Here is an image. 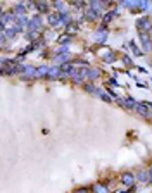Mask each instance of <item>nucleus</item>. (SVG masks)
<instances>
[{"instance_id":"obj_1","label":"nucleus","mask_w":152,"mask_h":193,"mask_svg":"<svg viewBox=\"0 0 152 193\" xmlns=\"http://www.w3.org/2000/svg\"><path fill=\"white\" fill-rule=\"evenodd\" d=\"M137 28L140 29V33H149V31H152L151 19H149V17H140V19H137Z\"/></svg>"},{"instance_id":"obj_2","label":"nucleus","mask_w":152,"mask_h":193,"mask_svg":"<svg viewBox=\"0 0 152 193\" xmlns=\"http://www.w3.org/2000/svg\"><path fill=\"white\" fill-rule=\"evenodd\" d=\"M75 73H76V69L71 66V64H62V67H61V74H62V78L73 76Z\"/></svg>"},{"instance_id":"obj_3","label":"nucleus","mask_w":152,"mask_h":193,"mask_svg":"<svg viewBox=\"0 0 152 193\" xmlns=\"http://www.w3.org/2000/svg\"><path fill=\"white\" fill-rule=\"evenodd\" d=\"M95 38L99 40L100 43L106 41V38H107V29H106V26H102V28H99V29L95 31Z\"/></svg>"},{"instance_id":"obj_4","label":"nucleus","mask_w":152,"mask_h":193,"mask_svg":"<svg viewBox=\"0 0 152 193\" xmlns=\"http://www.w3.org/2000/svg\"><path fill=\"white\" fill-rule=\"evenodd\" d=\"M140 38H142L144 50H145V52H149V50L152 48V43H151V38H149V35H147V33H140Z\"/></svg>"},{"instance_id":"obj_5","label":"nucleus","mask_w":152,"mask_h":193,"mask_svg":"<svg viewBox=\"0 0 152 193\" xmlns=\"http://www.w3.org/2000/svg\"><path fill=\"white\" fill-rule=\"evenodd\" d=\"M118 102H119V103H121L123 107H128V109H137V105H138V103H137V102L133 100L132 96H128L126 100H118Z\"/></svg>"},{"instance_id":"obj_6","label":"nucleus","mask_w":152,"mask_h":193,"mask_svg":"<svg viewBox=\"0 0 152 193\" xmlns=\"http://www.w3.org/2000/svg\"><path fill=\"white\" fill-rule=\"evenodd\" d=\"M121 179H123V183H125L126 186H132L133 183H135V176H133L132 173H125L121 176Z\"/></svg>"},{"instance_id":"obj_7","label":"nucleus","mask_w":152,"mask_h":193,"mask_svg":"<svg viewBox=\"0 0 152 193\" xmlns=\"http://www.w3.org/2000/svg\"><path fill=\"white\" fill-rule=\"evenodd\" d=\"M49 79H52V78H62L61 74V67H49V74H47Z\"/></svg>"},{"instance_id":"obj_8","label":"nucleus","mask_w":152,"mask_h":193,"mask_svg":"<svg viewBox=\"0 0 152 193\" xmlns=\"http://www.w3.org/2000/svg\"><path fill=\"white\" fill-rule=\"evenodd\" d=\"M40 24H42V17H40V16H35L33 19L30 21V24H28V29H37Z\"/></svg>"},{"instance_id":"obj_9","label":"nucleus","mask_w":152,"mask_h":193,"mask_svg":"<svg viewBox=\"0 0 152 193\" xmlns=\"http://www.w3.org/2000/svg\"><path fill=\"white\" fill-rule=\"evenodd\" d=\"M135 110H137V112H138L140 116H144V117H147V116H149V109H147V107H145L144 103H138Z\"/></svg>"},{"instance_id":"obj_10","label":"nucleus","mask_w":152,"mask_h":193,"mask_svg":"<svg viewBox=\"0 0 152 193\" xmlns=\"http://www.w3.org/2000/svg\"><path fill=\"white\" fill-rule=\"evenodd\" d=\"M49 74V67H45V66H42V67H37V78H47Z\"/></svg>"},{"instance_id":"obj_11","label":"nucleus","mask_w":152,"mask_h":193,"mask_svg":"<svg viewBox=\"0 0 152 193\" xmlns=\"http://www.w3.org/2000/svg\"><path fill=\"white\" fill-rule=\"evenodd\" d=\"M99 17V10H95V9H90V10H87V17L85 19H88V21H94Z\"/></svg>"},{"instance_id":"obj_12","label":"nucleus","mask_w":152,"mask_h":193,"mask_svg":"<svg viewBox=\"0 0 152 193\" xmlns=\"http://www.w3.org/2000/svg\"><path fill=\"white\" fill-rule=\"evenodd\" d=\"M59 17H61V21H62L64 24H69V22H71V16H69V12H66V10H62V12L59 14Z\"/></svg>"},{"instance_id":"obj_13","label":"nucleus","mask_w":152,"mask_h":193,"mask_svg":"<svg viewBox=\"0 0 152 193\" xmlns=\"http://www.w3.org/2000/svg\"><path fill=\"white\" fill-rule=\"evenodd\" d=\"M130 47H132V50H133V54L137 55V57H142V50L135 45V41H130Z\"/></svg>"},{"instance_id":"obj_14","label":"nucleus","mask_w":152,"mask_h":193,"mask_svg":"<svg viewBox=\"0 0 152 193\" xmlns=\"http://www.w3.org/2000/svg\"><path fill=\"white\" fill-rule=\"evenodd\" d=\"M59 19H61L59 14H50V16H49V22H50L52 26H56L57 22H59Z\"/></svg>"},{"instance_id":"obj_15","label":"nucleus","mask_w":152,"mask_h":193,"mask_svg":"<svg viewBox=\"0 0 152 193\" xmlns=\"http://www.w3.org/2000/svg\"><path fill=\"white\" fill-rule=\"evenodd\" d=\"M66 60H69V54H62V55L56 57V64H62V62H66Z\"/></svg>"},{"instance_id":"obj_16","label":"nucleus","mask_w":152,"mask_h":193,"mask_svg":"<svg viewBox=\"0 0 152 193\" xmlns=\"http://www.w3.org/2000/svg\"><path fill=\"white\" fill-rule=\"evenodd\" d=\"M147 178H149V173H145V171L138 173V176H137V179H138V181H147Z\"/></svg>"},{"instance_id":"obj_17","label":"nucleus","mask_w":152,"mask_h":193,"mask_svg":"<svg viewBox=\"0 0 152 193\" xmlns=\"http://www.w3.org/2000/svg\"><path fill=\"white\" fill-rule=\"evenodd\" d=\"M94 190L97 193H107V190H106V186H104V185H95Z\"/></svg>"},{"instance_id":"obj_18","label":"nucleus","mask_w":152,"mask_h":193,"mask_svg":"<svg viewBox=\"0 0 152 193\" xmlns=\"http://www.w3.org/2000/svg\"><path fill=\"white\" fill-rule=\"evenodd\" d=\"M116 14H118L116 10H113V12H107V14L104 16V22H107V21H111V19L114 17V16H116Z\"/></svg>"},{"instance_id":"obj_19","label":"nucleus","mask_w":152,"mask_h":193,"mask_svg":"<svg viewBox=\"0 0 152 193\" xmlns=\"http://www.w3.org/2000/svg\"><path fill=\"white\" fill-rule=\"evenodd\" d=\"M104 60H106V62H114V54L113 52H107V54L104 55Z\"/></svg>"},{"instance_id":"obj_20","label":"nucleus","mask_w":152,"mask_h":193,"mask_svg":"<svg viewBox=\"0 0 152 193\" xmlns=\"http://www.w3.org/2000/svg\"><path fill=\"white\" fill-rule=\"evenodd\" d=\"M37 9L40 10V12H47V9H49V7H47V3H43V2H42V3H37Z\"/></svg>"},{"instance_id":"obj_21","label":"nucleus","mask_w":152,"mask_h":193,"mask_svg":"<svg viewBox=\"0 0 152 193\" xmlns=\"http://www.w3.org/2000/svg\"><path fill=\"white\" fill-rule=\"evenodd\" d=\"M97 76H99V71H95V69H88V78H90V79H95Z\"/></svg>"},{"instance_id":"obj_22","label":"nucleus","mask_w":152,"mask_h":193,"mask_svg":"<svg viewBox=\"0 0 152 193\" xmlns=\"http://www.w3.org/2000/svg\"><path fill=\"white\" fill-rule=\"evenodd\" d=\"M69 36H61V38H59V43H62V45H66V43H69Z\"/></svg>"},{"instance_id":"obj_23","label":"nucleus","mask_w":152,"mask_h":193,"mask_svg":"<svg viewBox=\"0 0 152 193\" xmlns=\"http://www.w3.org/2000/svg\"><path fill=\"white\" fill-rule=\"evenodd\" d=\"M54 7H56V9H62V7H64V3H62V2H56V3H54Z\"/></svg>"},{"instance_id":"obj_24","label":"nucleus","mask_w":152,"mask_h":193,"mask_svg":"<svg viewBox=\"0 0 152 193\" xmlns=\"http://www.w3.org/2000/svg\"><path fill=\"white\" fill-rule=\"evenodd\" d=\"M107 83H109V85H113V86H118V83H116V79H109Z\"/></svg>"},{"instance_id":"obj_25","label":"nucleus","mask_w":152,"mask_h":193,"mask_svg":"<svg viewBox=\"0 0 152 193\" xmlns=\"http://www.w3.org/2000/svg\"><path fill=\"white\" fill-rule=\"evenodd\" d=\"M123 60H125L126 64H132V59H128V57H123Z\"/></svg>"},{"instance_id":"obj_26","label":"nucleus","mask_w":152,"mask_h":193,"mask_svg":"<svg viewBox=\"0 0 152 193\" xmlns=\"http://www.w3.org/2000/svg\"><path fill=\"white\" fill-rule=\"evenodd\" d=\"M149 179H152V167L149 169Z\"/></svg>"},{"instance_id":"obj_27","label":"nucleus","mask_w":152,"mask_h":193,"mask_svg":"<svg viewBox=\"0 0 152 193\" xmlns=\"http://www.w3.org/2000/svg\"><path fill=\"white\" fill-rule=\"evenodd\" d=\"M118 193H128V192H118Z\"/></svg>"},{"instance_id":"obj_28","label":"nucleus","mask_w":152,"mask_h":193,"mask_svg":"<svg viewBox=\"0 0 152 193\" xmlns=\"http://www.w3.org/2000/svg\"><path fill=\"white\" fill-rule=\"evenodd\" d=\"M151 114H152V112H151Z\"/></svg>"}]
</instances>
